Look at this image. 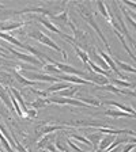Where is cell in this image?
<instances>
[{
  "label": "cell",
  "mask_w": 136,
  "mask_h": 152,
  "mask_svg": "<svg viewBox=\"0 0 136 152\" xmlns=\"http://www.w3.org/2000/svg\"><path fill=\"white\" fill-rule=\"evenodd\" d=\"M27 35L30 38H33V39H37L38 42H41V44L45 45V46H49L51 49H53V50L61 53V54H63V58H64V60H67V58H68V54H67L60 46H57L56 42H54L51 37H48V35L44 34L42 31H40V30H32V31L27 33Z\"/></svg>",
  "instance_id": "1"
},
{
  "label": "cell",
  "mask_w": 136,
  "mask_h": 152,
  "mask_svg": "<svg viewBox=\"0 0 136 152\" xmlns=\"http://www.w3.org/2000/svg\"><path fill=\"white\" fill-rule=\"evenodd\" d=\"M80 15H82V18L85 19L86 22L89 23L90 26H91L95 30V33L99 35V38L102 39V42H104V45L106 46V49H108V53H109V56H113L112 54V49H110V46H109V44H108V41H106V38H105V35L102 34V31H101V28H99V26H98V23L95 22V19H94V16H93V14L90 12V11H87V10L85 8V7H80Z\"/></svg>",
  "instance_id": "2"
},
{
  "label": "cell",
  "mask_w": 136,
  "mask_h": 152,
  "mask_svg": "<svg viewBox=\"0 0 136 152\" xmlns=\"http://www.w3.org/2000/svg\"><path fill=\"white\" fill-rule=\"evenodd\" d=\"M112 6H113V8H114V18H116V20L118 22V26H120V31H118V33H123V34H124V38H127L131 46H133V48L136 49V44H135V41H133V38L131 37L129 31H128L127 25H125L127 22H125V20H123V16H121V11L118 10L117 3H113Z\"/></svg>",
  "instance_id": "3"
},
{
  "label": "cell",
  "mask_w": 136,
  "mask_h": 152,
  "mask_svg": "<svg viewBox=\"0 0 136 152\" xmlns=\"http://www.w3.org/2000/svg\"><path fill=\"white\" fill-rule=\"evenodd\" d=\"M6 49L11 54H12L14 57H16V58H19V60L25 61V63L34 64V65H38V66H44L45 65L44 63H41V61L38 60V58H35V57L32 56L30 53H22V52H18L16 49H14V48H11V46H7V45H6Z\"/></svg>",
  "instance_id": "4"
},
{
  "label": "cell",
  "mask_w": 136,
  "mask_h": 152,
  "mask_svg": "<svg viewBox=\"0 0 136 152\" xmlns=\"http://www.w3.org/2000/svg\"><path fill=\"white\" fill-rule=\"evenodd\" d=\"M54 66H57L59 69L63 73H67V75H74V76H80L82 79L85 80H89L90 79V75L87 72H83V71H79V69H75L74 66L71 65H67V64H63V63H59V61H54L53 64ZM90 82V80H89Z\"/></svg>",
  "instance_id": "5"
},
{
  "label": "cell",
  "mask_w": 136,
  "mask_h": 152,
  "mask_svg": "<svg viewBox=\"0 0 136 152\" xmlns=\"http://www.w3.org/2000/svg\"><path fill=\"white\" fill-rule=\"evenodd\" d=\"M25 76L30 80L34 82H40V83H57L60 82L57 76H52V75H44V73H38V72H30V71H25Z\"/></svg>",
  "instance_id": "6"
},
{
  "label": "cell",
  "mask_w": 136,
  "mask_h": 152,
  "mask_svg": "<svg viewBox=\"0 0 136 152\" xmlns=\"http://www.w3.org/2000/svg\"><path fill=\"white\" fill-rule=\"evenodd\" d=\"M51 101V103H57V104H71V106H79V107H90L89 104H86L85 102L79 101L75 98H60V96H51L48 98Z\"/></svg>",
  "instance_id": "7"
},
{
  "label": "cell",
  "mask_w": 136,
  "mask_h": 152,
  "mask_svg": "<svg viewBox=\"0 0 136 152\" xmlns=\"http://www.w3.org/2000/svg\"><path fill=\"white\" fill-rule=\"evenodd\" d=\"M97 53H98L99 56L102 57V60H104L105 63L108 64V65H109V68H112V69H113V72L116 73V75H117V76H120V77H123V80H125V79H127V76H125V75H123V73H121V71L118 69V66L116 65V63H114V60H113V58H112L110 56H109V54H106L104 50H97Z\"/></svg>",
  "instance_id": "8"
},
{
  "label": "cell",
  "mask_w": 136,
  "mask_h": 152,
  "mask_svg": "<svg viewBox=\"0 0 136 152\" xmlns=\"http://www.w3.org/2000/svg\"><path fill=\"white\" fill-rule=\"evenodd\" d=\"M60 82H67V83H72V84H78V86H94L91 82L85 80L79 76H74V75H59L57 76Z\"/></svg>",
  "instance_id": "9"
},
{
  "label": "cell",
  "mask_w": 136,
  "mask_h": 152,
  "mask_svg": "<svg viewBox=\"0 0 136 152\" xmlns=\"http://www.w3.org/2000/svg\"><path fill=\"white\" fill-rule=\"evenodd\" d=\"M37 19H38V22H41V25L42 26H45V27L49 30V31H52V33H56L57 35H60V37H64V33L61 31L60 28L57 27V26H54L53 23H52V20L49 18H46V16H37Z\"/></svg>",
  "instance_id": "10"
},
{
  "label": "cell",
  "mask_w": 136,
  "mask_h": 152,
  "mask_svg": "<svg viewBox=\"0 0 136 152\" xmlns=\"http://www.w3.org/2000/svg\"><path fill=\"white\" fill-rule=\"evenodd\" d=\"M102 115H108V117H113V118H133L132 114L121 111L118 109H109V110L102 111Z\"/></svg>",
  "instance_id": "11"
},
{
  "label": "cell",
  "mask_w": 136,
  "mask_h": 152,
  "mask_svg": "<svg viewBox=\"0 0 136 152\" xmlns=\"http://www.w3.org/2000/svg\"><path fill=\"white\" fill-rule=\"evenodd\" d=\"M0 99L4 102V104H6L11 111L15 110L12 106V102H11V98H10V90L3 87V86H0Z\"/></svg>",
  "instance_id": "12"
},
{
  "label": "cell",
  "mask_w": 136,
  "mask_h": 152,
  "mask_svg": "<svg viewBox=\"0 0 136 152\" xmlns=\"http://www.w3.org/2000/svg\"><path fill=\"white\" fill-rule=\"evenodd\" d=\"M106 104H110V106H113V107L118 109V110L121 111H125V113H129L133 115V118H136V110H133L131 106H128V104H123V103H118V102H113V101H109V102H105Z\"/></svg>",
  "instance_id": "13"
},
{
  "label": "cell",
  "mask_w": 136,
  "mask_h": 152,
  "mask_svg": "<svg viewBox=\"0 0 136 152\" xmlns=\"http://www.w3.org/2000/svg\"><path fill=\"white\" fill-rule=\"evenodd\" d=\"M87 140L91 142L93 151H97L98 144L101 142V140H102V133H99V132H90L89 134H87Z\"/></svg>",
  "instance_id": "14"
},
{
  "label": "cell",
  "mask_w": 136,
  "mask_h": 152,
  "mask_svg": "<svg viewBox=\"0 0 136 152\" xmlns=\"http://www.w3.org/2000/svg\"><path fill=\"white\" fill-rule=\"evenodd\" d=\"M14 77L16 79V82H19L22 86H25V87H33V86H35L38 82H34V80H30L27 79L26 76L21 75V73L18 72V71H14Z\"/></svg>",
  "instance_id": "15"
},
{
  "label": "cell",
  "mask_w": 136,
  "mask_h": 152,
  "mask_svg": "<svg viewBox=\"0 0 136 152\" xmlns=\"http://www.w3.org/2000/svg\"><path fill=\"white\" fill-rule=\"evenodd\" d=\"M114 139H116V137H114L113 134H106L105 137H102L101 142L98 144V148H97V151H95V152H104L105 149L108 148L112 142L114 141Z\"/></svg>",
  "instance_id": "16"
},
{
  "label": "cell",
  "mask_w": 136,
  "mask_h": 152,
  "mask_svg": "<svg viewBox=\"0 0 136 152\" xmlns=\"http://www.w3.org/2000/svg\"><path fill=\"white\" fill-rule=\"evenodd\" d=\"M68 87H71L70 83H67V82H57V83H53L51 87H48L46 92H48V94H49V92H60V91H63V90L68 88Z\"/></svg>",
  "instance_id": "17"
},
{
  "label": "cell",
  "mask_w": 136,
  "mask_h": 152,
  "mask_svg": "<svg viewBox=\"0 0 136 152\" xmlns=\"http://www.w3.org/2000/svg\"><path fill=\"white\" fill-rule=\"evenodd\" d=\"M87 68H90L91 71H94L97 75H101V76H105V77H109V76L112 75V72H109V71H105L102 69L101 66H98L97 64L94 63V61L89 60V63H87Z\"/></svg>",
  "instance_id": "18"
},
{
  "label": "cell",
  "mask_w": 136,
  "mask_h": 152,
  "mask_svg": "<svg viewBox=\"0 0 136 152\" xmlns=\"http://www.w3.org/2000/svg\"><path fill=\"white\" fill-rule=\"evenodd\" d=\"M65 129V125H54V124H46L41 128V133L44 134H49V133L57 132V130H64Z\"/></svg>",
  "instance_id": "19"
},
{
  "label": "cell",
  "mask_w": 136,
  "mask_h": 152,
  "mask_svg": "<svg viewBox=\"0 0 136 152\" xmlns=\"http://www.w3.org/2000/svg\"><path fill=\"white\" fill-rule=\"evenodd\" d=\"M10 91L12 92V95L16 98V101H18V103H19V106H21V109H22V113H23V115H25V113L29 110L27 109V106H26V103H25V99H23V96L21 95V92L18 91V90H15V88H10Z\"/></svg>",
  "instance_id": "20"
},
{
  "label": "cell",
  "mask_w": 136,
  "mask_h": 152,
  "mask_svg": "<svg viewBox=\"0 0 136 152\" xmlns=\"http://www.w3.org/2000/svg\"><path fill=\"white\" fill-rule=\"evenodd\" d=\"M51 141H56V137L52 136L51 133H49V134H44V137H42V139H40L37 147H38V148H46L49 144H53V142H51Z\"/></svg>",
  "instance_id": "21"
},
{
  "label": "cell",
  "mask_w": 136,
  "mask_h": 152,
  "mask_svg": "<svg viewBox=\"0 0 136 152\" xmlns=\"http://www.w3.org/2000/svg\"><path fill=\"white\" fill-rule=\"evenodd\" d=\"M78 90H79V86H71V87H68V88L60 91L59 96H60V98H74V95L76 94Z\"/></svg>",
  "instance_id": "22"
},
{
  "label": "cell",
  "mask_w": 136,
  "mask_h": 152,
  "mask_svg": "<svg viewBox=\"0 0 136 152\" xmlns=\"http://www.w3.org/2000/svg\"><path fill=\"white\" fill-rule=\"evenodd\" d=\"M46 104H51V101L48 98H37L35 101H33L32 103H30V106H32L33 109H35V110H38V109L46 107Z\"/></svg>",
  "instance_id": "23"
},
{
  "label": "cell",
  "mask_w": 136,
  "mask_h": 152,
  "mask_svg": "<svg viewBox=\"0 0 136 152\" xmlns=\"http://www.w3.org/2000/svg\"><path fill=\"white\" fill-rule=\"evenodd\" d=\"M0 38H3L4 41L10 42V44H14L15 46H18V48H22V46H23V44L19 41V39H16L14 35H10V34H7V33L0 31Z\"/></svg>",
  "instance_id": "24"
},
{
  "label": "cell",
  "mask_w": 136,
  "mask_h": 152,
  "mask_svg": "<svg viewBox=\"0 0 136 152\" xmlns=\"http://www.w3.org/2000/svg\"><path fill=\"white\" fill-rule=\"evenodd\" d=\"M74 46V49H75V52H76V54L79 56V58L82 60V63L85 64V65H87V63H89V60H90V56H89V53L87 52H85L83 49H80V48H78L76 45H74V44H71Z\"/></svg>",
  "instance_id": "25"
},
{
  "label": "cell",
  "mask_w": 136,
  "mask_h": 152,
  "mask_svg": "<svg viewBox=\"0 0 136 152\" xmlns=\"http://www.w3.org/2000/svg\"><path fill=\"white\" fill-rule=\"evenodd\" d=\"M114 63H116V65L120 66L123 71H127V72H132V73H136V68H133V66L128 65L127 63H124V61H120L118 58H113Z\"/></svg>",
  "instance_id": "26"
},
{
  "label": "cell",
  "mask_w": 136,
  "mask_h": 152,
  "mask_svg": "<svg viewBox=\"0 0 136 152\" xmlns=\"http://www.w3.org/2000/svg\"><path fill=\"white\" fill-rule=\"evenodd\" d=\"M42 69H44V72H46V75L48 73H54L56 76H59V75H61V71L57 68V66H54L53 64H45L44 66H42Z\"/></svg>",
  "instance_id": "27"
},
{
  "label": "cell",
  "mask_w": 136,
  "mask_h": 152,
  "mask_svg": "<svg viewBox=\"0 0 136 152\" xmlns=\"http://www.w3.org/2000/svg\"><path fill=\"white\" fill-rule=\"evenodd\" d=\"M97 7H98L99 12L102 14V16H104L106 20L109 22V19H110V16H109V10H108V6L104 3V1H97Z\"/></svg>",
  "instance_id": "28"
},
{
  "label": "cell",
  "mask_w": 136,
  "mask_h": 152,
  "mask_svg": "<svg viewBox=\"0 0 136 152\" xmlns=\"http://www.w3.org/2000/svg\"><path fill=\"white\" fill-rule=\"evenodd\" d=\"M117 6L120 7V11L124 14V16H125V22H128V23H129V25L133 27V30H135V31H136V20H133V19L129 16V14L127 12V8H125V7L120 6V4H118V3H117Z\"/></svg>",
  "instance_id": "29"
},
{
  "label": "cell",
  "mask_w": 136,
  "mask_h": 152,
  "mask_svg": "<svg viewBox=\"0 0 136 152\" xmlns=\"http://www.w3.org/2000/svg\"><path fill=\"white\" fill-rule=\"evenodd\" d=\"M52 18L56 19V20H59V22H61V25L68 26V20H70V18H68V12H67V11H63L60 15H53Z\"/></svg>",
  "instance_id": "30"
},
{
  "label": "cell",
  "mask_w": 136,
  "mask_h": 152,
  "mask_svg": "<svg viewBox=\"0 0 136 152\" xmlns=\"http://www.w3.org/2000/svg\"><path fill=\"white\" fill-rule=\"evenodd\" d=\"M70 139H74V140H76V141H80V142H83L85 145H87V147H90V148H93L91 142H90L89 140H87V137H85V136H80V134L72 133V134H70Z\"/></svg>",
  "instance_id": "31"
},
{
  "label": "cell",
  "mask_w": 136,
  "mask_h": 152,
  "mask_svg": "<svg viewBox=\"0 0 136 152\" xmlns=\"http://www.w3.org/2000/svg\"><path fill=\"white\" fill-rule=\"evenodd\" d=\"M0 142H1L3 148L6 149L7 152H14V151H12V145L10 144V141L6 139V136H4V134H3L1 132H0Z\"/></svg>",
  "instance_id": "32"
},
{
  "label": "cell",
  "mask_w": 136,
  "mask_h": 152,
  "mask_svg": "<svg viewBox=\"0 0 136 152\" xmlns=\"http://www.w3.org/2000/svg\"><path fill=\"white\" fill-rule=\"evenodd\" d=\"M112 84L118 86V87H124V88H129L132 83L128 80H121V79H112Z\"/></svg>",
  "instance_id": "33"
},
{
  "label": "cell",
  "mask_w": 136,
  "mask_h": 152,
  "mask_svg": "<svg viewBox=\"0 0 136 152\" xmlns=\"http://www.w3.org/2000/svg\"><path fill=\"white\" fill-rule=\"evenodd\" d=\"M78 99L85 102L86 104H89L90 107H91V106H99V104H101V102H99L98 99H94V98H78Z\"/></svg>",
  "instance_id": "34"
},
{
  "label": "cell",
  "mask_w": 136,
  "mask_h": 152,
  "mask_svg": "<svg viewBox=\"0 0 136 152\" xmlns=\"http://www.w3.org/2000/svg\"><path fill=\"white\" fill-rule=\"evenodd\" d=\"M30 92H33L34 95H37L38 98H48V92L46 91H40V90H35V88H29Z\"/></svg>",
  "instance_id": "35"
},
{
  "label": "cell",
  "mask_w": 136,
  "mask_h": 152,
  "mask_svg": "<svg viewBox=\"0 0 136 152\" xmlns=\"http://www.w3.org/2000/svg\"><path fill=\"white\" fill-rule=\"evenodd\" d=\"M12 137H14V136H12ZM14 147L16 148V151H18V152H27V149H26L25 147H23L22 144H21V142H19L18 140L15 139V137H14Z\"/></svg>",
  "instance_id": "36"
},
{
  "label": "cell",
  "mask_w": 136,
  "mask_h": 152,
  "mask_svg": "<svg viewBox=\"0 0 136 152\" xmlns=\"http://www.w3.org/2000/svg\"><path fill=\"white\" fill-rule=\"evenodd\" d=\"M34 117H37V110L35 109H29L25 113V115H23V118H34Z\"/></svg>",
  "instance_id": "37"
},
{
  "label": "cell",
  "mask_w": 136,
  "mask_h": 152,
  "mask_svg": "<svg viewBox=\"0 0 136 152\" xmlns=\"http://www.w3.org/2000/svg\"><path fill=\"white\" fill-rule=\"evenodd\" d=\"M67 144H68V145H70L71 148H72L75 152H85V149H82L79 145H76V144H74V142L71 141V139H68V140H67Z\"/></svg>",
  "instance_id": "38"
},
{
  "label": "cell",
  "mask_w": 136,
  "mask_h": 152,
  "mask_svg": "<svg viewBox=\"0 0 136 152\" xmlns=\"http://www.w3.org/2000/svg\"><path fill=\"white\" fill-rule=\"evenodd\" d=\"M128 142H131V144H136V136H128Z\"/></svg>",
  "instance_id": "39"
},
{
  "label": "cell",
  "mask_w": 136,
  "mask_h": 152,
  "mask_svg": "<svg viewBox=\"0 0 136 152\" xmlns=\"http://www.w3.org/2000/svg\"><path fill=\"white\" fill-rule=\"evenodd\" d=\"M127 12L129 14V16L133 19V20H136V12H133V11H128V10H127Z\"/></svg>",
  "instance_id": "40"
},
{
  "label": "cell",
  "mask_w": 136,
  "mask_h": 152,
  "mask_svg": "<svg viewBox=\"0 0 136 152\" xmlns=\"http://www.w3.org/2000/svg\"><path fill=\"white\" fill-rule=\"evenodd\" d=\"M131 87H132V88H136V83H132V84H131Z\"/></svg>",
  "instance_id": "41"
},
{
  "label": "cell",
  "mask_w": 136,
  "mask_h": 152,
  "mask_svg": "<svg viewBox=\"0 0 136 152\" xmlns=\"http://www.w3.org/2000/svg\"><path fill=\"white\" fill-rule=\"evenodd\" d=\"M0 53L3 54V56H6V54H4V53H3V50H1V48H0ZM6 57H7V56H6Z\"/></svg>",
  "instance_id": "42"
},
{
  "label": "cell",
  "mask_w": 136,
  "mask_h": 152,
  "mask_svg": "<svg viewBox=\"0 0 136 152\" xmlns=\"http://www.w3.org/2000/svg\"><path fill=\"white\" fill-rule=\"evenodd\" d=\"M0 10H4V6H3V4H0Z\"/></svg>",
  "instance_id": "43"
},
{
  "label": "cell",
  "mask_w": 136,
  "mask_h": 152,
  "mask_svg": "<svg viewBox=\"0 0 136 152\" xmlns=\"http://www.w3.org/2000/svg\"><path fill=\"white\" fill-rule=\"evenodd\" d=\"M131 152H136V148H135V149H133V151H131Z\"/></svg>",
  "instance_id": "44"
},
{
  "label": "cell",
  "mask_w": 136,
  "mask_h": 152,
  "mask_svg": "<svg viewBox=\"0 0 136 152\" xmlns=\"http://www.w3.org/2000/svg\"><path fill=\"white\" fill-rule=\"evenodd\" d=\"M91 152H95V151H91Z\"/></svg>",
  "instance_id": "45"
}]
</instances>
